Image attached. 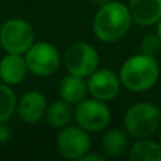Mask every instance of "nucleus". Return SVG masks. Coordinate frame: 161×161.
Wrapping results in <instances>:
<instances>
[{
	"label": "nucleus",
	"mask_w": 161,
	"mask_h": 161,
	"mask_svg": "<svg viewBox=\"0 0 161 161\" xmlns=\"http://www.w3.org/2000/svg\"><path fill=\"white\" fill-rule=\"evenodd\" d=\"M133 23L129 6L122 2H109L100 6L93 19V33L102 42H116L126 36Z\"/></svg>",
	"instance_id": "f257e3e1"
},
{
	"label": "nucleus",
	"mask_w": 161,
	"mask_h": 161,
	"mask_svg": "<svg viewBox=\"0 0 161 161\" xmlns=\"http://www.w3.org/2000/svg\"><path fill=\"white\" fill-rule=\"evenodd\" d=\"M122 85L131 92H146L160 78V65L156 57L140 53L131 55L122 64L119 71Z\"/></svg>",
	"instance_id": "f03ea898"
},
{
	"label": "nucleus",
	"mask_w": 161,
	"mask_h": 161,
	"mask_svg": "<svg viewBox=\"0 0 161 161\" xmlns=\"http://www.w3.org/2000/svg\"><path fill=\"white\" fill-rule=\"evenodd\" d=\"M123 125L130 137H150L161 126V110L151 102H137L126 110Z\"/></svg>",
	"instance_id": "7ed1b4c3"
},
{
	"label": "nucleus",
	"mask_w": 161,
	"mask_h": 161,
	"mask_svg": "<svg viewBox=\"0 0 161 161\" xmlns=\"http://www.w3.org/2000/svg\"><path fill=\"white\" fill-rule=\"evenodd\" d=\"M0 44L6 53L23 54L34 44V30L23 19H10L0 28Z\"/></svg>",
	"instance_id": "20e7f679"
},
{
	"label": "nucleus",
	"mask_w": 161,
	"mask_h": 161,
	"mask_svg": "<svg viewBox=\"0 0 161 161\" xmlns=\"http://www.w3.org/2000/svg\"><path fill=\"white\" fill-rule=\"evenodd\" d=\"M75 119L78 126L85 129L88 133L100 131L110 123V109L99 99H83L76 105L75 109Z\"/></svg>",
	"instance_id": "39448f33"
},
{
	"label": "nucleus",
	"mask_w": 161,
	"mask_h": 161,
	"mask_svg": "<svg viewBox=\"0 0 161 161\" xmlns=\"http://www.w3.org/2000/svg\"><path fill=\"white\" fill-rule=\"evenodd\" d=\"M64 62L69 74L88 78L99 67V54L91 44L75 42L67 50Z\"/></svg>",
	"instance_id": "423d86ee"
},
{
	"label": "nucleus",
	"mask_w": 161,
	"mask_h": 161,
	"mask_svg": "<svg viewBox=\"0 0 161 161\" xmlns=\"http://www.w3.org/2000/svg\"><path fill=\"white\" fill-rule=\"evenodd\" d=\"M24 58L28 71L37 76H48L59 67V53L48 42L33 44L27 50Z\"/></svg>",
	"instance_id": "0eeeda50"
},
{
	"label": "nucleus",
	"mask_w": 161,
	"mask_h": 161,
	"mask_svg": "<svg viewBox=\"0 0 161 161\" xmlns=\"http://www.w3.org/2000/svg\"><path fill=\"white\" fill-rule=\"evenodd\" d=\"M59 153L68 160H82L91 148V137L88 131L79 126L61 127V131L57 137Z\"/></svg>",
	"instance_id": "6e6552de"
},
{
	"label": "nucleus",
	"mask_w": 161,
	"mask_h": 161,
	"mask_svg": "<svg viewBox=\"0 0 161 161\" xmlns=\"http://www.w3.org/2000/svg\"><path fill=\"white\" fill-rule=\"evenodd\" d=\"M120 78L112 69H96L88 76V91L92 97L102 102H109L119 95Z\"/></svg>",
	"instance_id": "1a4fd4ad"
},
{
	"label": "nucleus",
	"mask_w": 161,
	"mask_h": 161,
	"mask_svg": "<svg viewBox=\"0 0 161 161\" xmlns=\"http://www.w3.org/2000/svg\"><path fill=\"white\" fill-rule=\"evenodd\" d=\"M19 117L24 123L36 125L47 112V99L38 91H30L21 96L16 108Z\"/></svg>",
	"instance_id": "9d476101"
},
{
	"label": "nucleus",
	"mask_w": 161,
	"mask_h": 161,
	"mask_svg": "<svg viewBox=\"0 0 161 161\" xmlns=\"http://www.w3.org/2000/svg\"><path fill=\"white\" fill-rule=\"evenodd\" d=\"M131 19L142 27L156 25L161 20V0H129Z\"/></svg>",
	"instance_id": "9b49d317"
},
{
	"label": "nucleus",
	"mask_w": 161,
	"mask_h": 161,
	"mask_svg": "<svg viewBox=\"0 0 161 161\" xmlns=\"http://www.w3.org/2000/svg\"><path fill=\"white\" fill-rule=\"evenodd\" d=\"M28 72L25 58L20 54L7 53L0 59V79L7 85H17L23 82Z\"/></svg>",
	"instance_id": "f8f14e48"
},
{
	"label": "nucleus",
	"mask_w": 161,
	"mask_h": 161,
	"mask_svg": "<svg viewBox=\"0 0 161 161\" xmlns=\"http://www.w3.org/2000/svg\"><path fill=\"white\" fill-rule=\"evenodd\" d=\"M88 93V80H85L82 76L69 74L64 76L59 83V96L71 105H78L85 99Z\"/></svg>",
	"instance_id": "ddd939ff"
},
{
	"label": "nucleus",
	"mask_w": 161,
	"mask_h": 161,
	"mask_svg": "<svg viewBox=\"0 0 161 161\" xmlns=\"http://www.w3.org/2000/svg\"><path fill=\"white\" fill-rule=\"evenodd\" d=\"M130 161H161V143L150 140L148 137L137 139L129 148Z\"/></svg>",
	"instance_id": "4468645a"
},
{
	"label": "nucleus",
	"mask_w": 161,
	"mask_h": 161,
	"mask_svg": "<svg viewBox=\"0 0 161 161\" xmlns=\"http://www.w3.org/2000/svg\"><path fill=\"white\" fill-rule=\"evenodd\" d=\"M129 134L120 129H109L102 137V148L106 156L120 157L127 151Z\"/></svg>",
	"instance_id": "2eb2a0df"
},
{
	"label": "nucleus",
	"mask_w": 161,
	"mask_h": 161,
	"mask_svg": "<svg viewBox=\"0 0 161 161\" xmlns=\"http://www.w3.org/2000/svg\"><path fill=\"white\" fill-rule=\"evenodd\" d=\"M74 112L75 110L72 109V105L69 102H67V100L61 99L48 106L45 116H47V122L51 127L61 129L71 122L72 116L75 114Z\"/></svg>",
	"instance_id": "dca6fc26"
},
{
	"label": "nucleus",
	"mask_w": 161,
	"mask_h": 161,
	"mask_svg": "<svg viewBox=\"0 0 161 161\" xmlns=\"http://www.w3.org/2000/svg\"><path fill=\"white\" fill-rule=\"evenodd\" d=\"M17 108V100L13 89L7 83H0V123L11 117Z\"/></svg>",
	"instance_id": "f3484780"
},
{
	"label": "nucleus",
	"mask_w": 161,
	"mask_h": 161,
	"mask_svg": "<svg viewBox=\"0 0 161 161\" xmlns=\"http://www.w3.org/2000/svg\"><path fill=\"white\" fill-rule=\"evenodd\" d=\"M140 50L146 55L157 57L161 51V40L157 34H147L140 41Z\"/></svg>",
	"instance_id": "a211bd4d"
},
{
	"label": "nucleus",
	"mask_w": 161,
	"mask_h": 161,
	"mask_svg": "<svg viewBox=\"0 0 161 161\" xmlns=\"http://www.w3.org/2000/svg\"><path fill=\"white\" fill-rule=\"evenodd\" d=\"M8 139H10V130H8V127L6 125L0 123V144L6 143Z\"/></svg>",
	"instance_id": "6ab92c4d"
},
{
	"label": "nucleus",
	"mask_w": 161,
	"mask_h": 161,
	"mask_svg": "<svg viewBox=\"0 0 161 161\" xmlns=\"http://www.w3.org/2000/svg\"><path fill=\"white\" fill-rule=\"evenodd\" d=\"M105 161L106 158L103 156H100V154H85V156L82 157V161Z\"/></svg>",
	"instance_id": "aec40b11"
},
{
	"label": "nucleus",
	"mask_w": 161,
	"mask_h": 161,
	"mask_svg": "<svg viewBox=\"0 0 161 161\" xmlns=\"http://www.w3.org/2000/svg\"><path fill=\"white\" fill-rule=\"evenodd\" d=\"M92 2V4H95V6H103V4H106V3H109L110 0H91Z\"/></svg>",
	"instance_id": "412c9836"
},
{
	"label": "nucleus",
	"mask_w": 161,
	"mask_h": 161,
	"mask_svg": "<svg viewBox=\"0 0 161 161\" xmlns=\"http://www.w3.org/2000/svg\"><path fill=\"white\" fill-rule=\"evenodd\" d=\"M156 34L158 36V38L161 40V20L156 24Z\"/></svg>",
	"instance_id": "4be33fe9"
},
{
	"label": "nucleus",
	"mask_w": 161,
	"mask_h": 161,
	"mask_svg": "<svg viewBox=\"0 0 161 161\" xmlns=\"http://www.w3.org/2000/svg\"><path fill=\"white\" fill-rule=\"evenodd\" d=\"M160 143H161V133H160Z\"/></svg>",
	"instance_id": "5701e85b"
}]
</instances>
